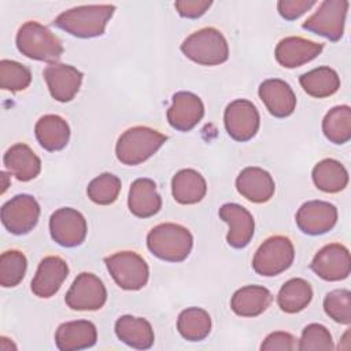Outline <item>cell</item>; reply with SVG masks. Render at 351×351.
I'll return each mask as SVG.
<instances>
[{"instance_id":"28","label":"cell","mask_w":351,"mask_h":351,"mask_svg":"<svg viewBox=\"0 0 351 351\" xmlns=\"http://www.w3.org/2000/svg\"><path fill=\"white\" fill-rule=\"evenodd\" d=\"M206 192L204 177L193 169H182L171 180V193L180 204H196L206 196Z\"/></svg>"},{"instance_id":"5","label":"cell","mask_w":351,"mask_h":351,"mask_svg":"<svg viewBox=\"0 0 351 351\" xmlns=\"http://www.w3.org/2000/svg\"><path fill=\"white\" fill-rule=\"evenodd\" d=\"M181 51L188 59L203 66H217L229 58L228 41L215 27H203L188 36L181 44Z\"/></svg>"},{"instance_id":"17","label":"cell","mask_w":351,"mask_h":351,"mask_svg":"<svg viewBox=\"0 0 351 351\" xmlns=\"http://www.w3.org/2000/svg\"><path fill=\"white\" fill-rule=\"evenodd\" d=\"M204 115L202 99L192 92H177L171 97V106L167 110V121L171 128L180 132L192 130Z\"/></svg>"},{"instance_id":"8","label":"cell","mask_w":351,"mask_h":351,"mask_svg":"<svg viewBox=\"0 0 351 351\" xmlns=\"http://www.w3.org/2000/svg\"><path fill=\"white\" fill-rule=\"evenodd\" d=\"M348 5L350 3L347 0H325L303 22L302 27L330 41H339L344 33Z\"/></svg>"},{"instance_id":"13","label":"cell","mask_w":351,"mask_h":351,"mask_svg":"<svg viewBox=\"0 0 351 351\" xmlns=\"http://www.w3.org/2000/svg\"><path fill=\"white\" fill-rule=\"evenodd\" d=\"M310 269L325 281H341L347 278L351 271L348 248L340 243L324 245L314 255Z\"/></svg>"},{"instance_id":"16","label":"cell","mask_w":351,"mask_h":351,"mask_svg":"<svg viewBox=\"0 0 351 351\" xmlns=\"http://www.w3.org/2000/svg\"><path fill=\"white\" fill-rule=\"evenodd\" d=\"M219 218L228 223L229 230L226 241L233 248H244L250 244L255 230V221L252 214L237 203H225L221 206Z\"/></svg>"},{"instance_id":"29","label":"cell","mask_w":351,"mask_h":351,"mask_svg":"<svg viewBox=\"0 0 351 351\" xmlns=\"http://www.w3.org/2000/svg\"><path fill=\"white\" fill-rule=\"evenodd\" d=\"M314 185L326 193H337L348 184L347 169L336 159L328 158L319 160L311 173Z\"/></svg>"},{"instance_id":"30","label":"cell","mask_w":351,"mask_h":351,"mask_svg":"<svg viewBox=\"0 0 351 351\" xmlns=\"http://www.w3.org/2000/svg\"><path fill=\"white\" fill-rule=\"evenodd\" d=\"M299 82L307 95L317 99L329 97L340 88V77L329 66H321L302 74Z\"/></svg>"},{"instance_id":"12","label":"cell","mask_w":351,"mask_h":351,"mask_svg":"<svg viewBox=\"0 0 351 351\" xmlns=\"http://www.w3.org/2000/svg\"><path fill=\"white\" fill-rule=\"evenodd\" d=\"M88 232L84 215L71 207H62L49 218V233L52 240L62 247H77L84 243Z\"/></svg>"},{"instance_id":"11","label":"cell","mask_w":351,"mask_h":351,"mask_svg":"<svg viewBox=\"0 0 351 351\" xmlns=\"http://www.w3.org/2000/svg\"><path fill=\"white\" fill-rule=\"evenodd\" d=\"M223 123L228 134L240 143L251 140L259 130L261 117L255 104L247 99H236L223 112Z\"/></svg>"},{"instance_id":"36","label":"cell","mask_w":351,"mask_h":351,"mask_svg":"<svg viewBox=\"0 0 351 351\" xmlns=\"http://www.w3.org/2000/svg\"><path fill=\"white\" fill-rule=\"evenodd\" d=\"M32 82V73L25 64L3 59L0 62V86L4 90H25Z\"/></svg>"},{"instance_id":"1","label":"cell","mask_w":351,"mask_h":351,"mask_svg":"<svg viewBox=\"0 0 351 351\" xmlns=\"http://www.w3.org/2000/svg\"><path fill=\"white\" fill-rule=\"evenodd\" d=\"M114 11L115 5L112 4L80 5L59 14L53 21V25L74 37H99L104 34L106 26L114 15Z\"/></svg>"},{"instance_id":"14","label":"cell","mask_w":351,"mask_h":351,"mask_svg":"<svg viewBox=\"0 0 351 351\" xmlns=\"http://www.w3.org/2000/svg\"><path fill=\"white\" fill-rule=\"evenodd\" d=\"M337 208L329 202L310 200L303 203L296 213L298 228L310 236L324 234L335 228Z\"/></svg>"},{"instance_id":"19","label":"cell","mask_w":351,"mask_h":351,"mask_svg":"<svg viewBox=\"0 0 351 351\" xmlns=\"http://www.w3.org/2000/svg\"><path fill=\"white\" fill-rule=\"evenodd\" d=\"M324 49V44L303 37L289 36L282 38L274 51L276 60L285 69H295L315 59Z\"/></svg>"},{"instance_id":"34","label":"cell","mask_w":351,"mask_h":351,"mask_svg":"<svg viewBox=\"0 0 351 351\" xmlns=\"http://www.w3.org/2000/svg\"><path fill=\"white\" fill-rule=\"evenodd\" d=\"M121 188V180L115 174L103 173L89 182L86 193L93 203L99 206H108L118 199Z\"/></svg>"},{"instance_id":"27","label":"cell","mask_w":351,"mask_h":351,"mask_svg":"<svg viewBox=\"0 0 351 351\" xmlns=\"http://www.w3.org/2000/svg\"><path fill=\"white\" fill-rule=\"evenodd\" d=\"M34 133L38 144L49 152L63 149L70 140L69 123L55 114L41 117L34 126Z\"/></svg>"},{"instance_id":"39","label":"cell","mask_w":351,"mask_h":351,"mask_svg":"<svg viewBox=\"0 0 351 351\" xmlns=\"http://www.w3.org/2000/svg\"><path fill=\"white\" fill-rule=\"evenodd\" d=\"M298 339L288 332H271L261 344L262 351H293L298 350Z\"/></svg>"},{"instance_id":"7","label":"cell","mask_w":351,"mask_h":351,"mask_svg":"<svg viewBox=\"0 0 351 351\" xmlns=\"http://www.w3.org/2000/svg\"><path fill=\"white\" fill-rule=\"evenodd\" d=\"M104 263L117 285L122 289L138 291L148 282L149 267L137 252L118 251L106 256Z\"/></svg>"},{"instance_id":"33","label":"cell","mask_w":351,"mask_h":351,"mask_svg":"<svg viewBox=\"0 0 351 351\" xmlns=\"http://www.w3.org/2000/svg\"><path fill=\"white\" fill-rule=\"evenodd\" d=\"M324 136L333 144H346L351 138V108L347 104L330 108L322 119Z\"/></svg>"},{"instance_id":"23","label":"cell","mask_w":351,"mask_h":351,"mask_svg":"<svg viewBox=\"0 0 351 351\" xmlns=\"http://www.w3.org/2000/svg\"><path fill=\"white\" fill-rule=\"evenodd\" d=\"M129 211L138 218H149L162 208V197L151 178H137L132 182L128 196Z\"/></svg>"},{"instance_id":"2","label":"cell","mask_w":351,"mask_h":351,"mask_svg":"<svg viewBox=\"0 0 351 351\" xmlns=\"http://www.w3.org/2000/svg\"><path fill=\"white\" fill-rule=\"evenodd\" d=\"M147 247L152 255L167 262L185 261L193 247L192 233L182 225L165 222L147 234Z\"/></svg>"},{"instance_id":"6","label":"cell","mask_w":351,"mask_h":351,"mask_svg":"<svg viewBox=\"0 0 351 351\" xmlns=\"http://www.w3.org/2000/svg\"><path fill=\"white\" fill-rule=\"evenodd\" d=\"M295 259L292 241L281 234L267 237L256 250L252 259V269L263 277L278 276L291 267Z\"/></svg>"},{"instance_id":"40","label":"cell","mask_w":351,"mask_h":351,"mask_svg":"<svg viewBox=\"0 0 351 351\" xmlns=\"http://www.w3.org/2000/svg\"><path fill=\"white\" fill-rule=\"evenodd\" d=\"M315 4L317 1L314 0H280L277 3V10L284 19L293 21L302 16Z\"/></svg>"},{"instance_id":"21","label":"cell","mask_w":351,"mask_h":351,"mask_svg":"<svg viewBox=\"0 0 351 351\" xmlns=\"http://www.w3.org/2000/svg\"><path fill=\"white\" fill-rule=\"evenodd\" d=\"M236 189L251 203H266L273 197L276 184L269 171L256 166H248L239 173Z\"/></svg>"},{"instance_id":"42","label":"cell","mask_w":351,"mask_h":351,"mask_svg":"<svg viewBox=\"0 0 351 351\" xmlns=\"http://www.w3.org/2000/svg\"><path fill=\"white\" fill-rule=\"evenodd\" d=\"M0 176H1V178L4 180V182H3V188H1V193H4V192H5V189H7V186H8V184H7V181H5L7 174H5V171H1V173H0Z\"/></svg>"},{"instance_id":"15","label":"cell","mask_w":351,"mask_h":351,"mask_svg":"<svg viewBox=\"0 0 351 351\" xmlns=\"http://www.w3.org/2000/svg\"><path fill=\"white\" fill-rule=\"evenodd\" d=\"M43 77L47 82L51 96L60 103H66L74 99L82 84V73L74 66L64 63L48 64Z\"/></svg>"},{"instance_id":"38","label":"cell","mask_w":351,"mask_h":351,"mask_svg":"<svg viewBox=\"0 0 351 351\" xmlns=\"http://www.w3.org/2000/svg\"><path fill=\"white\" fill-rule=\"evenodd\" d=\"M332 335L326 329V326L321 324H308L302 330V337L298 344V350L300 351H328L333 350Z\"/></svg>"},{"instance_id":"24","label":"cell","mask_w":351,"mask_h":351,"mask_svg":"<svg viewBox=\"0 0 351 351\" xmlns=\"http://www.w3.org/2000/svg\"><path fill=\"white\" fill-rule=\"evenodd\" d=\"M3 163L7 171L22 182L36 178L41 171L40 158L23 143H16L10 147L3 156Z\"/></svg>"},{"instance_id":"3","label":"cell","mask_w":351,"mask_h":351,"mask_svg":"<svg viewBox=\"0 0 351 351\" xmlns=\"http://www.w3.org/2000/svg\"><path fill=\"white\" fill-rule=\"evenodd\" d=\"M16 48L26 58L56 63L63 53L60 38L37 21L25 22L16 33Z\"/></svg>"},{"instance_id":"25","label":"cell","mask_w":351,"mask_h":351,"mask_svg":"<svg viewBox=\"0 0 351 351\" xmlns=\"http://www.w3.org/2000/svg\"><path fill=\"white\" fill-rule=\"evenodd\" d=\"M271 302L273 295L266 287L245 285L233 293L230 308L240 317H256L266 311Z\"/></svg>"},{"instance_id":"10","label":"cell","mask_w":351,"mask_h":351,"mask_svg":"<svg viewBox=\"0 0 351 351\" xmlns=\"http://www.w3.org/2000/svg\"><path fill=\"white\" fill-rule=\"evenodd\" d=\"M40 206L32 195H16L1 207V222L4 228L16 236L26 234L37 225Z\"/></svg>"},{"instance_id":"18","label":"cell","mask_w":351,"mask_h":351,"mask_svg":"<svg viewBox=\"0 0 351 351\" xmlns=\"http://www.w3.org/2000/svg\"><path fill=\"white\" fill-rule=\"evenodd\" d=\"M69 276V266L60 256H45L37 267V271L32 280V292L43 299L53 296Z\"/></svg>"},{"instance_id":"20","label":"cell","mask_w":351,"mask_h":351,"mask_svg":"<svg viewBox=\"0 0 351 351\" xmlns=\"http://www.w3.org/2000/svg\"><path fill=\"white\" fill-rule=\"evenodd\" d=\"M258 95L266 110L276 118H287L296 108V96L288 82L280 78L265 80Z\"/></svg>"},{"instance_id":"9","label":"cell","mask_w":351,"mask_h":351,"mask_svg":"<svg viewBox=\"0 0 351 351\" xmlns=\"http://www.w3.org/2000/svg\"><path fill=\"white\" fill-rule=\"evenodd\" d=\"M107 289L103 281L93 273H80L69 288L64 302L75 311H96L104 306Z\"/></svg>"},{"instance_id":"41","label":"cell","mask_w":351,"mask_h":351,"mask_svg":"<svg viewBox=\"0 0 351 351\" xmlns=\"http://www.w3.org/2000/svg\"><path fill=\"white\" fill-rule=\"evenodd\" d=\"M211 4L213 3L210 0H178L174 3V7L180 16L195 19L202 16L211 7Z\"/></svg>"},{"instance_id":"32","label":"cell","mask_w":351,"mask_h":351,"mask_svg":"<svg viewBox=\"0 0 351 351\" xmlns=\"http://www.w3.org/2000/svg\"><path fill=\"white\" fill-rule=\"evenodd\" d=\"M177 329L185 340L202 341L211 332V317L200 307H188L180 313Z\"/></svg>"},{"instance_id":"22","label":"cell","mask_w":351,"mask_h":351,"mask_svg":"<svg viewBox=\"0 0 351 351\" xmlns=\"http://www.w3.org/2000/svg\"><path fill=\"white\" fill-rule=\"evenodd\" d=\"M97 341V330L88 319L67 321L58 326L55 344L60 351H77L90 348Z\"/></svg>"},{"instance_id":"26","label":"cell","mask_w":351,"mask_h":351,"mask_svg":"<svg viewBox=\"0 0 351 351\" xmlns=\"http://www.w3.org/2000/svg\"><path fill=\"white\" fill-rule=\"evenodd\" d=\"M115 335L122 343L137 350H148L155 341L151 324L141 317L121 315L115 321Z\"/></svg>"},{"instance_id":"37","label":"cell","mask_w":351,"mask_h":351,"mask_svg":"<svg viewBox=\"0 0 351 351\" xmlns=\"http://www.w3.org/2000/svg\"><path fill=\"white\" fill-rule=\"evenodd\" d=\"M324 310L335 322H351V293L348 289H333L324 299Z\"/></svg>"},{"instance_id":"4","label":"cell","mask_w":351,"mask_h":351,"mask_svg":"<svg viewBox=\"0 0 351 351\" xmlns=\"http://www.w3.org/2000/svg\"><path fill=\"white\" fill-rule=\"evenodd\" d=\"M167 137L148 126H133L125 130L115 145L117 159L126 166H136L149 159Z\"/></svg>"},{"instance_id":"31","label":"cell","mask_w":351,"mask_h":351,"mask_svg":"<svg viewBox=\"0 0 351 351\" xmlns=\"http://www.w3.org/2000/svg\"><path fill=\"white\" fill-rule=\"evenodd\" d=\"M313 299V288L304 278L288 280L277 293V304L287 314L304 310Z\"/></svg>"},{"instance_id":"35","label":"cell","mask_w":351,"mask_h":351,"mask_svg":"<svg viewBox=\"0 0 351 351\" xmlns=\"http://www.w3.org/2000/svg\"><path fill=\"white\" fill-rule=\"evenodd\" d=\"M27 269L26 256L18 250L4 251L0 256V285L16 287L25 277Z\"/></svg>"}]
</instances>
